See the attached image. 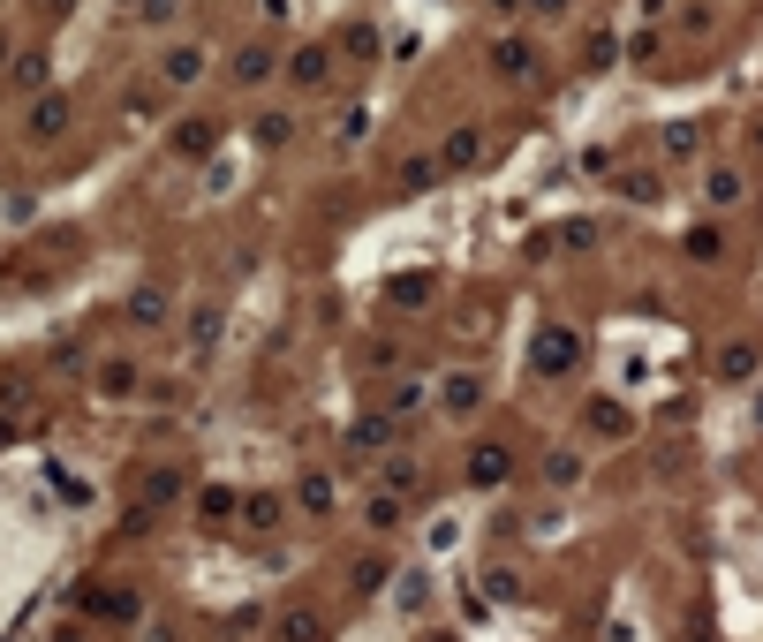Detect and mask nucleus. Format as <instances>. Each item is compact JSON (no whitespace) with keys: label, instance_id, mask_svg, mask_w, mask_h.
Listing matches in <instances>:
<instances>
[{"label":"nucleus","instance_id":"nucleus-1","mask_svg":"<svg viewBox=\"0 0 763 642\" xmlns=\"http://www.w3.org/2000/svg\"><path fill=\"white\" fill-rule=\"evenodd\" d=\"M288 84H295V91H325V84H333V53H325V46L288 53Z\"/></svg>","mask_w":763,"mask_h":642},{"label":"nucleus","instance_id":"nucleus-2","mask_svg":"<svg viewBox=\"0 0 763 642\" xmlns=\"http://www.w3.org/2000/svg\"><path fill=\"white\" fill-rule=\"evenodd\" d=\"M582 340L567 333V325H552V333H537V371H575Z\"/></svg>","mask_w":763,"mask_h":642},{"label":"nucleus","instance_id":"nucleus-3","mask_svg":"<svg viewBox=\"0 0 763 642\" xmlns=\"http://www.w3.org/2000/svg\"><path fill=\"white\" fill-rule=\"evenodd\" d=\"M492 68L507 76V84H529V76H537V53H529L522 38H499V46H492Z\"/></svg>","mask_w":763,"mask_h":642},{"label":"nucleus","instance_id":"nucleus-4","mask_svg":"<svg viewBox=\"0 0 763 642\" xmlns=\"http://www.w3.org/2000/svg\"><path fill=\"white\" fill-rule=\"evenodd\" d=\"M129 325L136 333H159V325H167V288H136L129 295Z\"/></svg>","mask_w":763,"mask_h":642},{"label":"nucleus","instance_id":"nucleus-5","mask_svg":"<svg viewBox=\"0 0 763 642\" xmlns=\"http://www.w3.org/2000/svg\"><path fill=\"white\" fill-rule=\"evenodd\" d=\"M386 446H393V423H386V416H363V423H356V431H348V454H356V461H371V454H386Z\"/></svg>","mask_w":763,"mask_h":642},{"label":"nucleus","instance_id":"nucleus-6","mask_svg":"<svg viewBox=\"0 0 763 642\" xmlns=\"http://www.w3.org/2000/svg\"><path fill=\"white\" fill-rule=\"evenodd\" d=\"M227 68H235V84H265L272 68H280V53H272V46H242Z\"/></svg>","mask_w":763,"mask_h":642},{"label":"nucleus","instance_id":"nucleus-7","mask_svg":"<svg viewBox=\"0 0 763 642\" xmlns=\"http://www.w3.org/2000/svg\"><path fill=\"white\" fill-rule=\"evenodd\" d=\"M703 197H711V204H741L748 197V174L741 167H711V174H703Z\"/></svg>","mask_w":763,"mask_h":642},{"label":"nucleus","instance_id":"nucleus-8","mask_svg":"<svg viewBox=\"0 0 763 642\" xmlns=\"http://www.w3.org/2000/svg\"><path fill=\"white\" fill-rule=\"evenodd\" d=\"M212 144H220V121H182V129H174V152L182 159H204Z\"/></svg>","mask_w":763,"mask_h":642},{"label":"nucleus","instance_id":"nucleus-9","mask_svg":"<svg viewBox=\"0 0 763 642\" xmlns=\"http://www.w3.org/2000/svg\"><path fill=\"white\" fill-rule=\"evenodd\" d=\"M507 469H514L507 446H476L469 454V484H507Z\"/></svg>","mask_w":763,"mask_h":642},{"label":"nucleus","instance_id":"nucleus-10","mask_svg":"<svg viewBox=\"0 0 763 642\" xmlns=\"http://www.w3.org/2000/svg\"><path fill=\"white\" fill-rule=\"evenodd\" d=\"M159 76H167V84H197L204 76V46H174L167 61H159Z\"/></svg>","mask_w":763,"mask_h":642},{"label":"nucleus","instance_id":"nucleus-11","mask_svg":"<svg viewBox=\"0 0 763 642\" xmlns=\"http://www.w3.org/2000/svg\"><path fill=\"white\" fill-rule=\"evenodd\" d=\"M476 152H484V136L454 129V136H446V152H439V167H476Z\"/></svg>","mask_w":763,"mask_h":642},{"label":"nucleus","instance_id":"nucleus-12","mask_svg":"<svg viewBox=\"0 0 763 642\" xmlns=\"http://www.w3.org/2000/svg\"><path fill=\"white\" fill-rule=\"evenodd\" d=\"M68 129V99H38L31 106V136H61Z\"/></svg>","mask_w":763,"mask_h":642},{"label":"nucleus","instance_id":"nucleus-13","mask_svg":"<svg viewBox=\"0 0 763 642\" xmlns=\"http://www.w3.org/2000/svg\"><path fill=\"white\" fill-rule=\"evenodd\" d=\"M91 612H106V620H136V597L129 590H91Z\"/></svg>","mask_w":763,"mask_h":642},{"label":"nucleus","instance_id":"nucleus-14","mask_svg":"<svg viewBox=\"0 0 763 642\" xmlns=\"http://www.w3.org/2000/svg\"><path fill=\"white\" fill-rule=\"evenodd\" d=\"M280 642H325V620H318V612H288Z\"/></svg>","mask_w":763,"mask_h":642},{"label":"nucleus","instance_id":"nucleus-15","mask_svg":"<svg viewBox=\"0 0 763 642\" xmlns=\"http://www.w3.org/2000/svg\"><path fill=\"white\" fill-rule=\"evenodd\" d=\"M250 136H257V144H265V152H280V144H288V136H295V121H288V114H265V121H257Z\"/></svg>","mask_w":763,"mask_h":642},{"label":"nucleus","instance_id":"nucleus-16","mask_svg":"<svg viewBox=\"0 0 763 642\" xmlns=\"http://www.w3.org/2000/svg\"><path fill=\"white\" fill-rule=\"evenodd\" d=\"M718 371H726V378H748V371H756V348H748V340H733V348L718 355Z\"/></svg>","mask_w":763,"mask_h":642},{"label":"nucleus","instance_id":"nucleus-17","mask_svg":"<svg viewBox=\"0 0 763 642\" xmlns=\"http://www.w3.org/2000/svg\"><path fill=\"white\" fill-rule=\"evenodd\" d=\"M303 514H333V484L325 476H303Z\"/></svg>","mask_w":763,"mask_h":642},{"label":"nucleus","instance_id":"nucleus-18","mask_svg":"<svg viewBox=\"0 0 763 642\" xmlns=\"http://www.w3.org/2000/svg\"><path fill=\"white\" fill-rule=\"evenodd\" d=\"M99 393H136V363H106V371H99Z\"/></svg>","mask_w":763,"mask_h":642},{"label":"nucleus","instance_id":"nucleus-19","mask_svg":"<svg viewBox=\"0 0 763 642\" xmlns=\"http://www.w3.org/2000/svg\"><path fill=\"white\" fill-rule=\"evenodd\" d=\"M476 393H484L476 378H454V386H446V408H454V416H469V408H476Z\"/></svg>","mask_w":763,"mask_h":642},{"label":"nucleus","instance_id":"nucleus-20","mask_svg":"<svg viewBox=\"0 0 763 642\" xmlns=\"http://www.w3.org/2000/svg\"><path fill=\"white\" fill-rule=\"evenodd\" d=\"M393 522H401V499H393V491H378V499H371V529H393Z\"/></svg>","mask_w":763,"mask_h":642},{"label":"nucleus","instance_id":"nucleus-21","mask_svg":"<svg viewBox=\"0 0 763 642\" xmlns=\"http://www.w3.org/2000/svg\"><path fill=\"white\" fill-rule=\"evenodd\" d=\"M46 84V61H38V53H23V68H16V91H38Z\"/></svg>","mask_w":763,"mask_h":642},{"label":"nucleus","instance_id":"nucleus-22","mask_svg":"<svg viewBox=\"0 0 763 642\" xmlns=\"http://www.w3.org/2000/svg\"><path fill=\"white\" fill-rule=\"evenodd\" d=\"M431 174H439V159H408V167H401V182H408V189H424Z\"/></svg>","mask_w":763,"mask_h":642},{"label":"nucleus","instance_id":"nucleus-23","mask_svg":"<svg viewBox=\"0 0 763 642\" xmlns=\"http://www.w3.org/2000/svg\"><path fill=\"white\" fill-rule=\"evenodd\" d=\"M348 53H363V61L378 53V31H371V23H356V31H348Z\"/></svg>","mask_w":763,"mask_h":642},{"label":"nucleus","instance_id":"nucleus-24","mask_svg":"<svg viewBox=\"0 0 763 642\" xmlns=\"http://www.w3.org/2000/svg\"><path fill=\"white\" fill-rule=\"evenodd\" d=\"M280 522V499H250V529H272Z\"/></svg>","mask_w":763,"mask_h":642},{"label":"nucleus","instance_id":"nucleus-25","mask_svg":"<svg viewBox=\"0 0 763 642\" xmlns=\"http://www.w3.org/2000/svg\"><path fill=\"white\" fill-rule=\"evenodd\" d=\"M167 8L174 0H136V23H167Z\"/></svg>","mask_w":763,"mask_h":642},{"label":"nucleus","instance_id":"nucleus-26","mask_svg":"<svg viewBox=\"0 0 763 642\" xmlns=\"http://www.w3.org/2000/svg\"><path fill=\"white\" fill-rule=\"evenodd\" d=\"M537 8H544V16H560V8H567V0H537Z\"/></svg>","mask_w":763,"mask_h":642}]
</instances>
